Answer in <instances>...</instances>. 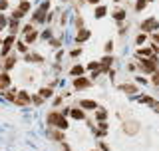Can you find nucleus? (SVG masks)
Masks as SVG:
<instances>
[{"instance_id": "1", "label": "nucleus", "mask_w": 159, "mask_h": 151, "mask_svg": "<svg viewBox=\"0 0 159 151\" xmlns=\"http://www.w3.org/2000/svg\"><path fill=\"white\" fill-rule=\"evenodd\" d=\"M157 66L159 64L155 62V58H141V62H139V68H141L143 74H155Z\"/></svg>"}, {"instance_id": "2", "label": "nucleus", "mask_w": 159, "mask_h": 151, "mask_svg": "<svg viewBox=\"0 0 159 151\" xmlns=\"http://www.w3.org/2000/svg\"><path fill=\"white\" fill-rule=\"evenodd\" d=\"M16 42V34H10L2 40V52H0V58H6L8 54H12V44Z\"/></svg>"}, {"instance_id": "3", "label": "nucleus", "mask_w": 159, "mask_h": 151, "mask_svg": "<svg viewBox=\"0 0 159 151\" xmlns=\"http://www.w3.org/2000/svg\"><path fill=\"white\" fill-rule=\"evenodd\" d=\"M48 10H50V2L46 0V2L42 4V6H40L36 12H34V16H32V22H36V24H40V22H44V20H46V16H48Z\"/></svg>"}, {"instance_id": "4", "label": "nucleus", "mask_w": 159, "mask_h": 151, "mask_svg": "<svg viewBox=\"0 0 159 151\" xmlns=\"http://www.w3.org/2000/svg\"><path fill=\"white\" fill-rule=\"evenodd\" d=\"M22 34H24V42H26V44H32V42H36V40H38V32L34 30V26H32V24L24 26Z\"/></svg>"}, {"instance_id": "5", "label": "nucleus", "mask_w": 159, "mask_h": 151, "mask_svg": "<svg viewBox=\"0 0 159 151\" xmlns=\"http://www.w3.org/2000/svg\"><path fill=\"white\" fill-rule=\"evenodd\" d=\"M139 129H141V123L135 121V119H129V121L123 123V133H127V135H135Z\"/></svg>"}, {"instance_id": "6", "label": "nucleus", "mask_w": 159, "mask_h": 151, "mask_svg": "<svg viewBox=\"0 0 159 151\" xmlns=\"http://www.w3.org/2000/svg\"><path fill=\"white\" fill-rule=\"evenodd\" d=\"M12 85V80H10L8 72H0V94H4L6 89H10Z\"/></svg>"}, {"instance_id": "7", "label": "nucleus", "mask_w": 159, "mask_h": 151, "mask_svg": "<svg viewBox=\"0 0 159 151\" xmlns=\"http://www.w3.org/2000/svg\"><path fill=\"white\" fill-rule=\"evenodd\" d=\"M62 112H56V109H54V112H50L48 113V117H46V121H48V125H52V127H58V123H60V119H62Z\"/></svg>"}, {"instance_id": "8", "label": "nucleus", "mask_w": 159, "mask_h": 151, "mask_svg": "<svg viewBox=\"0 0 159 151\" xmlns=\"http://www.w3.org/2000/svg\"><path fill=\"white\" fill-rule=\"evenodd\" d=\"M14 103H16V105H30V103H32V95L22 89V92H18V98H16Z\"/></svg>"}, {"instance_id": "9", "label": "nucleus", "mask_w": 159, "mask_h": 151, "mask_svg": "<svg viewBox=\"0 0 159 151\" xmlns=\"http://www.w3.org/2000/svg\"><path fill=\"white\" fill-rule=\"evenodd\" d=\"M89 85H92V80L84 78V76H78V78L74 80V88L76 89H88Z\"/></svg>"}, {"instance_id": "10", "label": "nucleus", "mask_w": 159, "mask_h": 151, "mask_svg": "<svg viewBox=\"0 0 159 151\" xmlns=\"http://www.w3.org/2000/svg\"><path fill=\"white\" fill-rule=\"evenodd\" d=\"M155 28H159V22H157V18H147L145 22L141 24V30H143V32H153Z\"/></svg>"}, {"instance_id": "11", "label": "nucleus", "mask_w": 159, "mask_h": 151, "mask_svg": "<svg viewBox=\"0 0 159 151\" xmlns=\"http://www.w3.org/2000/svg\"><path fill=\"white\" fill-rule=\"evenodd\" d=\"M18 64V56L16 54H8L6 60H4V72H8V70H12L14 66Z\"/></svg>"}, {"instance_id": "12", "label": "nucleus", "mask_w": 159, "mask_h": 151, "mask_svg": "<svg viewBox=\"0 0 159 151\" xmlns=\"http://www.w3.org/2000/svg\"><path fill=\"white\" fill-rule=\"evenodd\" d=\"M48 137L54 141H64V129H48Z\"/></svg>"}, {"instance_id": "13", "label": "nucleus", "mask_w": 159, "mask_h": 151, "mask_svg": "<svg viewBox=\"0 0 159 151\" xmlns=\"http://www.w3.org/2000/svg\"><path fill=\"white\" fill-rule=\"evenodd\" d=\"M70 117H74V119H86V112H84L82 108H72V109H70Z\"/></svg>"}, {"instance_id": "14", "label": "nucleus", "mask_w": 159, "mask_h": 151, "mask_svg": "<svg viewBox=\"0 0 159 151\" xmlns=\"http://www.w3.org/2000/svg\"><path fill=\"white\" fill-rule=\"evenodd\" d=\"M89 36H92V32H89V30L80 28V30H78V36H76V42H86Z\"/></svg>"}, {"instance_id": "15", "label": "nucleus", "mask_w": 159, "mask_h": 151, "mask_svg": "<svg viewBox=\"0 0 159 151\" xmlns=\"http://www.w3.org/2000/svg\"><path fill=\"white\" fill-rule=\"evenodd\" d=\"M80 108L82 109H98L99 105L93 102V99H82V102H80Z\"/></svg>"}, {"instance_id": "16", "label": "nucleus", "mask_w": 159, "mask_h": 151, "mask_svg": "<svg viewBox=\"0 0 159 151\" xmlns=\"http://www.w3.org/2000/svg\"><path fill=\"white\" fill-rule=\"evenodd\" d=\"M30 8H32V2H30V0H20V4H18V10H20L22 14L30 12Z\"/></svg>"}, {"instance_id": "17", "label": "nucleus", "mask_w": 159, "mask_h": 151, "mask_svg": "<svg viewBox=\"0 0 159 151\" xmlns=\"http://www.w3.org/2000/svg\"><path fill=\"white\" fill-rule=\"evenodd\" d=\"M16 48H18L20 54H28V44L22 42V40H16Z\"/></svg>"}, {"instance_id": "18", "label": "nucleus", "mask_w": 159, "mask_h": 151, "mask_svg": "<svg viewBox=\"0 0 159 151\" xmlns=\"http://www.w3.org/2000/svg\"><path fill=\"white\" fill-rule=\"evenodd\" d=\"M84 72H86V68H84V66H74L72 70H70V74L76 76V78H78V76H84Z\"/></svg>"}, {"instance_id": "19", "label": "nucleus", "mask_w": 159, "mask_h": 151, "mask_svg": "<svg viewBox=\"0 0 159 151\" xmlns=\"http://www.w3.org/2000/svg\"><path fill=\"white\" fill-rule=\"evenodd\" d=\"M137 56H141V58H153V54H151V50H149V48H139L137 50Z\"/></svg>"}, {"instance_id": "20", "label": "nucleus", "mask_w": 159, "mask_h": 151, "mask_svg": "<svg viewBox=\"0 0 159 151\" xmlns=\"http://www.w3.org/2000/svg\"><path fill=\"white\" fill-rule=\"evenodd\" d=\"M121 89H123L125 94H135V92H137V85H133V84H123Z\"/></svg>"}, {"instance_id": "21", "label": "nucleus", "mask_w": 159, "mask_h": 151, "mask_svg": "<svg viewBox=\"0 0 159 151\" xmlns=\"http://www.w3.org/2000/svg\"><path fill=\"white\" fill-rule=\"evenodd\" d=\"M113 18L117 20V22H123V20H125V10H116V12H113Z\"/></svg>"}, {"instance_id": "22", "label": "nucleus", "mask_w": 159, "mask_h": 151, "mask_svg": "<svg viewBox=\"0 0 159 151\" xmlns=\"http://www.w3.org/2000/svg\"><path fill=\"white\" fill-rule=\"evenodd\" d=\"M139 102H141V103H147V105H155L157 103L151 95H141V98H139Z\"/></svg>"}, {"instance_id": "23", "label": "nucleus", "mask_w": 159, "mask_h": 151, "mask_svg": "<svg viewBox=\"0 0 159 151\" xmlns=\"http://www.w3.org/2000/svg\"><path fill=\"white\" fill-rule=\"evenodd\" d=\"M99 64H102V66H106V68H109V66L113 64V58H111V56L107 54V56H103L102 60H99Z\"/></svg>"}, {"instance_id": "24", "label": "nucleus", "mask_w": 159, "mask_h": 151, "mask_svg": "<svg viewBox=\"0 0 159 151\" xmlns=\"http://www.w3.org/2000/svg\"><path fill=\"white\" fill-rule=\"evenodd\" d=\"M26 62H42V56H38V54H26Z\"/></svg>"}, {"instance_id": "25", "label": "nucleus", "mask_w": 159, "mask_h": 151, "mask_svg": "<svg viewBox=\"0 0 159 151\" xmlns=\"http://www.w3.org/2000/svg\"><path fill=\"white\" fill-rule=\"evenodd\" d=\"M38 94L42 95L44 99H48V98H52V88H42V89H40Z\"/></svg>"}, {"instance_id": "26", "label": "nucleus", "mask_w": 159, "mask_h": 151, "mask_svg": "<svg viewBox=\"0 0 159 151\" xmlns=\"http://www.w3.org/2000/svg\"><path fill=\"white\" fill-rule=\"evenodd\" d=\"M106 14H107V8L106 6H98L96 8V18H103Z\"/></svg>"}, {"instance_id": "27", "label": "nucleus", "mask_w": 159, "mask_h": 151, "mask_svg": "<svg viewBox=\"0 0 159 151\" xmlns=\"http://www.w3.org/2000/svg\"><path fill=\"white\" fill-rule=\"evenodd\" d=\"M86 68L92 70V72H98V74H99V68H102V64H99V62H89Z\"/></svg>"}, {"instance_id": "28", "label": "nucleus", "mask_w": 159, "mask_h": 151, "mask_svg": "<svg viewBox=\"0 0 159 151\" xmlns=\"http://www.w3.org/2000/svg\"><path fill=\"white\" fill-rule=\"evenodd\" d=\"M18 24H20V20H14V18H10V34H16V30H18Z\"/></svg>"}, {"instance_id": "29", "label": "nucleus", "mask_w": 159, "mask_h": 151, "mask_svg": "<svg viewBox=\"0 0 159 151\" xmlns=\"http://www.w3.org/2000/svg\"><path fill=\"white\" fill-rule=\"evenodd\" d=\"M4 98H6L8 99V102H16V92H14V89H12V92H8V89H6V92H4Z\"/></svg>"}, {"instance_id": "30", "label": "nucleus", "mask_w": 159, "mask_h": 151, "mask_svg": "<svg viewBox=\"0 0 159 151\" xmlns=\"http://www.w3.org/2000/svg\"><path fill=\"white\" fill-rule=\"evenodd\" d=\"M106 117H107V113L103 112V109H99V108H98V113H96V121H106Z\"/></svg>"}, {"instance_id": "31", "label": "nucleus", "mask_w": 159, "mask_h": 151, "mask_svg": "<svg viewBox=\"0 0 159 151\" xmlns=\"http://www.w3.org/2000/svg\"><path fill=\"white\" fill-rule=\"evenodd\" d=\"M6 24H8V18H6V16H4V14H2V12H0V32H2V30H4V28H6Z\"/></svg>"}, {"instance_id": "32", "label": "nucleus", "mask_w": 159, "mask_h": 151, "mask_svg": "<svg viewBox=\"0 0 159 151\" xmlns=\"http://www.w3.org/2000/svg\"><path fill=\"white\" fill-rule=\"evenodd\" d=\"M145 6H147V0H137V4H135V10H137V12H141V10L145 8Z\"/></svg>"}, {"instance_id": "33", "label": "nucleus", "mask_w": 159, "mask_h": 151, "mask_svg": "<svg viewBox=\"0 0 159 151\" xmlns=\"http://www.w3.org/2000/svg\"><path fill=\"white\" fill-rule=\"evenodd\" d=\"M32 102L36 103V105H40V103L44 102V98H42V95H40V94H36V95H32Z\"/></svg>"}, {"instance_id": "34", "label": "nucleus", "mask_w": 159, "mask_h": 151, "mask_svg": "<svg viewBox=\"0 0 159 151\" xmlns=\"http://www.w3.org/2000/svg\"><path fill=\"white\" fill-rule=\"evenodd\" d=\"M145 40H147V34H139L137 40H135V42H137V46H141V44L145 42Z\"/></svg>"}, {"instance_id": "35", "label": "nucleus", "mask_w": 159, "mask_h": 151, "mask_svg": "<svg viewBox=\"0 0 159 151\" xmlns=\"http://www.w3.org/2000/svg\"><path fill=\"white\" fill-rule=\"evenodd\" d=\"M42 38H44V40H50V38H52V30H50V28L44 30V32H42Z\"/></svg>"}, {"instance_id": "36", "label": "nucleus", "mask_w": 159, "mask_h": 151, "mask_svg": "<svg viewBox=\"0 0 159 151\" xmlns=\"http://www.w3.org/2000/svg\"><path fill=\"white\" fill-rule=\"evenodd\" d=\"M22 16H24V14L20 12V10H14V12H12V18H14V20H20Z\"/></svg>"}, {"instance_id": "37", "label": "nucleus", "mask_w": 159, "mask_h": 151, "mask_svg": "<svg viewBox=\"0 0 159 151\" xmlns=\"http://www.w3.org/2000/svg\"><path fill=\"white\" fill-rule=\"evenodd\" d=\"M80 54H82V50H80V48H74L72 52H70V56H72V58H76V56H80Z\"/></svg>"}, {"instance_id": "38", "label": "nucleus", "mask_w": 159, "mask_h": 151, "mask_svg": "<svg viewBox=\"0 0 159 151\" xmlns=\"http://www.w3.org/2000/svg\"><path fill=\"white\" fill-rule=\"evenodd\" d=\"M8 8V0H0V12Z\"/></svg>"}, {"instance_id": "39", "label": "nucleus", "mask_w": 159, "mask_h": 151, "mask_svg": "<svg viewBox=\"0 0 159 151\" xmlns=\"http://www.w3.org/2000/svg\"><path fill=\"white\" fill-rule=\"evenodd\" d=\"M111 50H113V42H107V44H106V52L111 54Z\"/></svg>"}, {"instance_id": "40", "label": "nucleus", "mask_w": 159, "mask_h": 151, "mask_svg": "<svg viewBox=\"0 0 159 151\" xmlns=\"http://www.w3.org/2000/svg\"><path fill=\"white\" fill-rule=\"evenodd\" d=\"M76 24H78V30H80V28H84V20H82V18H78V20H76Z\"/></svg>"}, {"instance_id": "41", "label": "nucleus", "mask_w": 159, "mask_h": 151, "mask_svg": "<svg viewBox=\"0 0 159 151\" xmlns=\"http://www.w3.org/2000/svg\"><path fill=\"white\" fill-rule=\"evenodd\" d=\"M99 145H102V151H109V145H107V143H103V141H102Z\"/></svg>"}, {"instance_id": "42", "label": "nucleus", "mask_w": 159, "mask_h": 151, "mask_svg": "<svg viewBox=\"0 0 159 151\" xmlns=\"http://www.w3.org/2000/svg\"><path fill=\"white\" fill-rule=\"evenodd\" d=\"M135 82H137V84H147V80H145V78H137Z\"/></svg>"}, {"instance_id": "43", "label": "nucleus", "mask_w": 159, "mask_h": 151, "mask_svg": "<svg viewBox=\"0 0 159 151\" xmlns=\"http://www.w3.org/2000/svg\"><path fill=\"white\" fill-rule=\"evenodd\" d=\"M64 151H72V149H70V145H68V143H64Z\"/></svg>"}, {"instance_id": "44", "label": "nucleus", "mask_w": 159, "mask_h": 151, "mask_svg": "<svg viewBox=\"0 0 159 151\" xmlns=\"http://www.w3.org/2000/svg\"><path fill=\"white\" fill-rule=\"evenodd\" d=\"M89 2H92V4H98V2H99V0H89Z\"/></svg>"}, {"instance_id": "45", "label": "nucleus", "mask_w": 159, "mask_h": 151, "mask_svg": "<svg viewBox=\"0 0 159 151\" xmlns=\"http://www.w3.org/2000/svg\"><path fill=\"white\" fill-rule=\"evenodd\" d=\"M0 44H2V38H0Z\"/></svg>"}, {"instance_id": "46", "label": "nucleus", "mask_w": 159, "mask_h": 151, "mask_svg": "<svg viewBox=\"0 0 159 151\" xmlns=\"http://www.w3.org/2000/svg\"><path fill=\"white\" fill-rule=\"evenodd\" d=\"M147 2H151V0H147Z\"/></svg>"}, {"instance_id": "47", "label": "nucleus", "mask_w": 159, "mask_h": 151, "mask_svg": "<svg viewBox=\"0 0 159 151\" xmlns=\"http://www.w3.org/2000/svg\"><path fill=\"white\" fill-rule=\"evenodd\" d=\"M92 151H96V149H92Z\"/></svg>"}]
</instances>
